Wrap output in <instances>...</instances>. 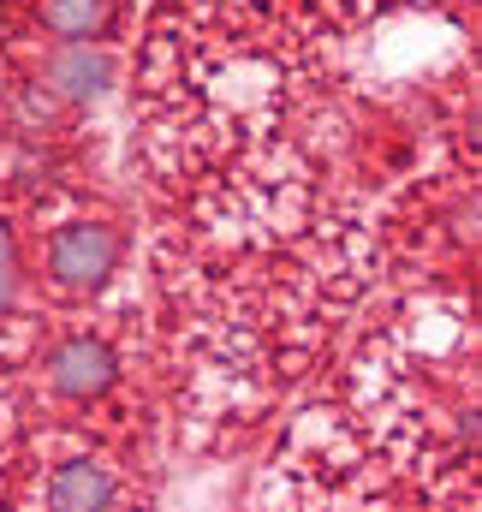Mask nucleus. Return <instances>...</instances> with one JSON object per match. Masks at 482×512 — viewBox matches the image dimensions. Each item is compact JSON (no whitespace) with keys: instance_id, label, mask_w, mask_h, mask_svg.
Returning a JSON list of instances; mask_svg holds the SVG:
<instances>
[{"instance_id":"1","label":"nucleus","mask_w":482,"mask_h":512,"mask_svg":"<svg viewBox=\"0 0 482 512\" xmlns=\"http://www.w3.org/2000/svg\"><path fill=\"white\" fill-rule=\"evenodd\" d=\"M143 221L239 227L381 191L358 108L298 0H155L131 48Z\"/></svg>"},{"instance_id":"2","label":"nucleus","mask_w":482,"mask_h":512,"mask_svg":"<svg viewBox=\"0 0 482 512\" xmlns=\"http://www.w3.org/2000/svg\"><path fill=\"white\" fill-rule=\"evenodd\" d=\"M161 429L185 459H239L328 376L387 256L375 197L239 227L143 221Z\"/></svg>"},{"instance_id":"3","label":"nucleus","mask_w":482,"mask_h":512,"mask_svg":"<svg viewBox=\"0 0 482 512\" xmlns=\"http://www.w3.org/2000/svg\"><path fill=\"white\" fill-rule=\"evenodd\" d=\"M477 280L381 274L328 376L280 423L256 507L477 512Z\"/></svg>"},{"instance_id":"4","label":"nucleus","mask_w":482,"mask_h":512,"mask_svg":"<svg viewBox=\"0 0 482 512\" xmlns=\"http://www.w3.org/2000/svg\"><path fill=\"white\" fill-rule=\"evenodd\" d=\"M298 12L369 143L387 126L411 149H477V0H298Z\"/></svg>"},{"instance_id":"5","label":"nucleus","mask_w":482,"mask_h":512,"mask_svg":"<svg viewBox=\"0 0 482 512\" xmlns=\"http://www.w3.org/2000/svg\"><path fill=\"white\" fill-rule=\"evenodd\" d=\"M137 221L120 197L84 173L36 167L30 191V286L48 316L90 310L137 286Z\"/></svg>"},{"instance_id":"6","label":"nucleus","mask_w":482,"mask_h":512,"mask_svg":"<svg viewBox=\"0 0 482 512\" xmlns=\"http://www.w3.org/2000/svg\"><path fill=\"white\" fill-rule=\"evenodd\" d=\"M155 471L161 465L125 453L102 435L60 429V423H18L6 507H143V501H155Z\"/></svg>"},{"instance_id":"7","label":"nucleus","mask_w":482,"mask_h":512,"mask_svg":"<svg viewBox=\"0 0 482 512\" xmlns=\"http://www.w3.org/2000/svg\"><path fill=\"white\" fill-rule=\"evenodd\" d=\"M36 155L0 131V376H12L42 334L48 310L30 286V191H36Z\"/></svg>"},{"instance_id":"8","label":"nucleus","mask_w":482,"mask_h":512,"mask_svg":"<svg viewBox=\"0 0 482 512\" xmlns=\"http://www.w3.org/2000/svg\"><path fill=\"white\" fill-rule=\"evenodd\" d=\"M36 36L78 42V48H120L131 36V0H0Z\"/></svg>"},{"instance_id":"9","label":"nucleus","mask_w":482,"mask_h":512,"mask_svg":"<svg viewBox=\"0 0 482 512\" xmlns=\"http://www.w3.org/2000/svg\"><path fill=\"white\" fill-rule=\"evenodd\" d=\"M30 114H36V102H30V90H24V78H18V66H12L6 6H0V131H12L18 120H30Z\"/></svg>"}]
</instances>
